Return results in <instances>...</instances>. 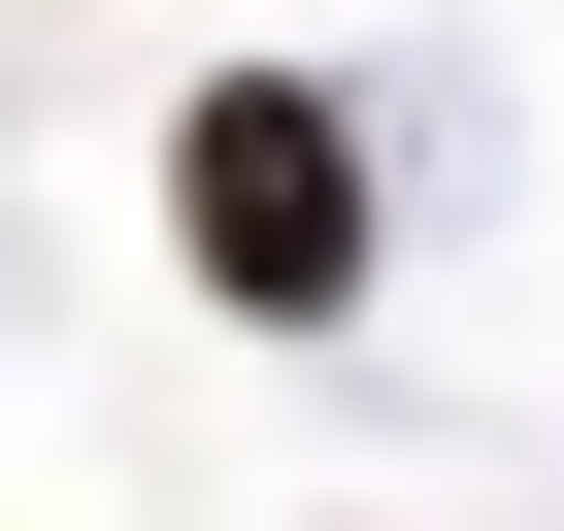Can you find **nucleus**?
Instances as JSON below:
<instances>
[{
    "label": "nucleus",
    "mask_w": 564,
    "mask_h": 531,
    "mask_svg": "<svg viewBox=\"0 0 564 531\" xmlns=\"http://www.w3.org/2000/svg\"><path fill=\"white\" fill-rule=\"evenodd\" d=\"M166 266L232 333H366V266H399V133L333 67H199L166 100Z\"/></svg>",
    "instance_id": "1"
}]
</instances>
